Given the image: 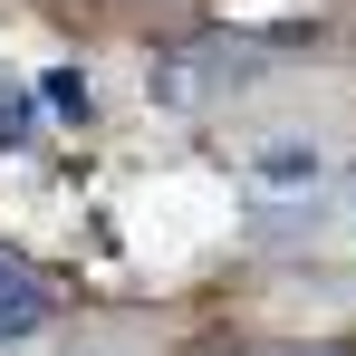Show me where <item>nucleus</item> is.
I'll return each instance as SVG.
<instances>
[{
    "label": "nucleus",
    "mask_w": 356,
    "mask_h": 356,
    "mask_svg": "<svg viewBox=\"0 0 356 356\" xmlns=\"http://www.w3.org/2000/svg\"><path fill=\"white\" fill-rule=\"evenodd\" d=\"M39 116H49V106H39V87H19V77L0 67V154H29Z\"/></svg>",
    "instance_id": "f03ea898"
},
{
    "label": "nucleus",
    "mask_w": 356,
    "mask_h": 356,
    "mask_svg": "<svg viewBox=\"0 0 356 356\" xmlns=\"http://www.w3.org/2000/svg\"><path fill=\"white\" fill-rule=\"evenodd\" d=\"M39 318H49V280H39L19 250H0V347H19Z\"/></svg>",
    "instance_id": "f257e3e1"
},
{
    "label": "nucleus",
    "mask_w": 356,
    "mask_h": 356,
    "mask_svg": "<svg viewBox=\"0 0 356 356\" xmlns=\"http://www.w3.org/2000/svg\"><path fill=\"white\" fill-rule=\"evenodd\" d=\"M39 106H49V116H87V77H77V67H49V77H39Z\"/></svg>",
    "instance_id": "7ed1b4c3"
}]
</instances>
